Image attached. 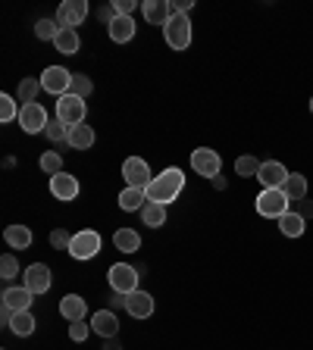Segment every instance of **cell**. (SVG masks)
<instances>
[{
	"instance_id": "7402d4cb",
	"label": "cell",
	"mask_w": 313,
	"mask_h": 350,
	"mask_svg": "<svg viewBox=\"0 0 313 350\" xmlns=\"http://www.w3.org/2000/svg\"><path fill=\"white\" fill-rule=\"evenodd\" d=\"M3 238H7V244H10L13 250H29L32 241H35V234H32L29 226H7Z\"/></svg>"
},
{
	"instance_id": "e575fe53",
	"label": "cell",
	"mask_w": 313,
	"mask_h": 350,
	"mask_svg": "<svg viewBox=\"0 0 313 350\" xmlns=\"http://www.w3.org/2000/svg\"><path fill=\"white\" fill-rule=\"evenodd\" d=\"M91 91H95V81L88 79V75H82V72H73V88H69V94H75V97L85 100Z\"/></svg>"
},
{
	"instance_id": "277c9868",
	"label": "cell",
	"mask_w": 313,
	"mask_h": 350,
	"mask_svg": "<svg viewBox=\"0 0 313 350\" xmlns=\"http://www.w3.org/2000/svg\"><path fill=\"white\" fill-rule=\"evenodd\" d=\"M138 278H141V269L138 266H129V262H113L110 272H107V282L116 294L138 291Z\"/></svg>"
},
{
	"instance_id": "4fadbf2b",
	"label": "cell",
	"mask_w": 313,
	"mask_h": 350,
	"mask_svg": "<svg viewBox=\"0 0 313 350\" xmlns=\"http://www.w3.org/2000/svg\"><path fill=\"white\" fill-rule=\"evenodd\" d=\"M51 284H53V275L44 262H35V266L25 269V288H29L32 294H47L51 291Z\"/></svg>"
},
{
	"instance_id": "ffe728a7",
	"label": "cell",
	"mask_w": 313,
	"mask_h": 350,
	"mask_svg": "<svg viewBox=\"0 0 313 350\" xmlns=\"http://www.w3.org/2000/svg\"><path fill=\"white\" fill-rule=\"evenodd\" d=\"M32 297H35V294H32L25 284H22V288H7V291H3V306H10L13 313H22V310H32Z\"/></svg>"
},
{
	"instance_id": "44dd1931",
	"label": "cell",
	"mask_w": 313,
	"mask_h": 350,
	"mask_svg": "<svg viewBox=\"0 0 313 350\" xmlns=\"http://www.w3.org/2000/svg\"><path fill=\"white\" fill-rule=\"evenodd\" d=\"M279 232H282L285 238H301V234L307 232V219L301 216L298 210H288L282 219H279Z\"/></svg>"
},
{
	"instance_id": "cb8c5ba5",
	"label": "cell",
	"mask_w": 313,
	"mask_h": 350,
	"mask_svg": "<svg viewBox=\"0 0 313 350\" xmlns=\"http://www.w3.org/2000/svg\"><path fill=\"white\" fill-rule=\"evenodd\" d=\"M113 244H116V250H123V254H138L141 234L135 232V228H119V232L113 234Z\"/></svg>"
},
{
	"instance_id": "5b68a950",
	"label": "cell",
	"mask_w": 313,
	"mask_h": 350,
	"mask_svg": "<svg viewBox=\"0 0 313 350\" xmlns=\"http://www.w3.org/2000/svg\"><path fill=\"white\" fill-rule=\"evenodd\" d=\"M101 234L95 228H82V232L73 234V244H69V256L73 260H95L101 254Z\"/></svg>"
},
{
	"instance_id": "ac0fdd59",
	"label": "cell",
	"mask_w": 313,
	"mask_h": 350,
	"mask_svg": "<svg viewBox=\"0 0 313 350\" xmlns=\"http://www.w3.org/2000/svg\"><path fill=\"white\" fill-rule=\"evenodd\" d=\"M135 31H138V25H135V19H132V16H116V19L107 25L110 41H116V44L132 41V38H135Z\"/></svg>"
},
{
	"instance_id": "d590c367",
	"label": "cell",
	"mask_w": 313,
	"mask_h": 350,
	"mask_svg": "<svg viewBox=\"0 0 313 350\" xmlns=\"http://www.w3.org/2000/svg\"><path fill=\"white\" fill-rule=\"evenodd\" d=\"M44 135H47L53 144H63V141H69V129H66L60 119H51V122H47V129H44Z\"/></svg>"
},
{
	"instance_id": "f35d334b",
	"label": "cell",
	"mask_w": 313,
	"mask_h": 350,
	"mask_svg": "<svg viewBox=\"0 0 313 350\" xmlns=\"http://www.w3.org/2000/svg\"><path fill=\"white\" fill-rule=\"evenodd\" d=\"M51 244L57 250H69V244H73V234L66 232V228H57V232H51Z\"/></svg>"
},
{
	"instance_id": "83f0119b",
	"label": "cell",
	"mask_w": 313,
	"mask_h": 350,
	"mask_svg": "<svg viewBox=\"0 0 313 350\" xmlns=\"http://www.w3.org/2000/svg\"><path fill=\"white\" fill-rule=\"evenodd\" d=\"M141 222H145L147 228H160L163 222H166V206H163V204H151V200H147L145 210H141Z\"/></svg>"
},
{
	"instance_id": "d6a6232c",
	"label": "cell",
	"mask_w": 313,
	"mask_h": 350,
	"mask_svg": "<svg viewBox=\"0 0 313 350\" xmlns=\"http://www.w3.org/2000/svg\"><path fill=\"white\" fill-rule=\"evenodd\" d=\"M19 103H16L13 94H0V122H13L19 119Z\"/></svg>"
},
{
	"instance_id": "9a60e30c",
	"label": "cell",
	"mask_w": 313,
	"mask_h": 350,
	"mask_svg": "<svg viewBox=\"0 0 313 350\" xmlns=\"http://www.w3.org/2000/svg\"><path fill=\"white\" fill-rule=\"evenodd\" d=\"M288 175H292V172H288V169H285L279 160H266L260 166V172H257V182H260L263 188H282Z\"/></svg>"
},
{
	"instance_id": "7c38bea8",
	"label": "cell",
	"mask_w": 313,
	"mask_h": 350,
	"mask_svg": "<svg viewBox=\"0 0 313 350\" xmlns=\"http://www.w3.org/2000/svg\"><path fill=\"white\" fill-rule=\"evenodd\" d=\"M79 178L75 175H69V172H60V175H53L51 178V194L57 197V200H63V204H69V200H75L79 197Z\"/></svg>"
},
{
	"instance_id": "30bf717a",
	"label": "cell",
	"mask_w": 313,
	"mask_h": 350,
	"mask_svg": "<svg viewBox=\"0 0 313 350\" xmlns=\"http://www.w3.org/2000/svg\"><path fill=\"white\" fill-rule=\"evenodd\" d=\"M47 122H51V116H47V109L41 107V103H25V107L19 109V125L22 131H29V135H38V131L47 129Z\"/></svg>"
},
{
	"instance_id": "5bb4252c",
	"label": "cell",
	"mask_w": 313,
	"mask_h": 350,
	"mask_svg": "<svg viewBox=\"0 0 313 350\" xmlns=\"http://www.w3.org/2000/svg\"><path fill=\"white\" fill-rule=\"evenodd\" d=\"M141 10H145V22L160 25V29L175 16V7L169 3V0H145V3H141Z\"/></svg>"
},
{
	"instance_id": "2e32d148",
	"label": "cell",
	"mask_w": 313,
	"mask_h": 350,
	"mask_svg": "<svg viewBox=\"0 0 313 350\" xmlns=\"http://www.w3.org/2000/svg\"><path fill=\"white\" fill-rule=\"evenodd\" d=\"M125 313L132 316V319H147V316L153 313V297L147 291H132L125 294Z\"/></svg>"
},
{
	"instance_id": "f546056e",
	"label": "cell",
	"mask_w": 313,
	"mask_h": 350,
	"mask_svg": "<svg viewBox=\"0 0 313 350\" xmlns=\"http://www.w3.org/2000/svg\"><path fill=\"white\" fill-rule=\"evenodd\" d=\"M38 91H41V79H22L19 91H16V100H22V107H25V103H35Z\"/></svg>"
},
{
	"instance_id": "d6986e66",
	"label": "cell",
	"mask_w": 313,
	"mask_h": 350,
	"mask_svg": "<svg viewBox=\"0 0 313 350\" xmlns=\"http://www.w3.org/2000/svg\"><path fill=\"white\" fill-rule=\"evenodd\" d=\"M85 313H88V304L79 294H66V297L60 300V316H63L66 322H82Z\"/></svg>"
},
{
	"instance_id": "ba28073f",
	"label": "cell",
	"mask_w": 313,
	"mask_h": 350,
	"mask_svg": "<svg viewBox=\"0 0 313 350\" xmlns=\"http://www.w3.org/2000/svg\"><path fill=\"white\" fill-rule=\"evenodd\" d=\"M191 166H195L197 175H204V178H216V175H223V160H219V153L210 150V147H197V150H191Z\"/></svg>"
},
{
	"instance_id": "74e56055",
	"label": "cell",
	"mask_w": 313,
	"mask_h": 350,
	"mask_svg": "<svg viewBox=\"0 0 313 350\" xmlns=\"http://www.w3.org/2000/svg\"><path fill=\"white\" fill-rule=\"evenodd\" d=\"M88 335H91V322H85V319H82V322H69V338H73L75 344H82Z\"/></svg>"
},
{
	"instance_id": "4316f807",
	"label": "cell",
	"mask_w": 313,
	"mask_h": 350,
	"mask_svg": "<svg viewBox=\"0 0 313 350\" xmlns=\"http://www.w3.org/2000/svg\"><path fill=\"white\" fill-rule=\"evenodd\" d=\"M53 47H57L60 53H66V57L79 53V47H82L79 31H73V29H60V35H57V41H53Z\"/></svg>"
},
{
	"instance_id": "ab89813d",
	"label": "cell",
	"mask_w": 313,
	"mask_h": 350,
	"mask_svg": "<svg viewBox=\"0 0 313 350\" xmlns=\"http://www.w3.org/2000/svg\"><path fill=\"white\" fill-rule=\"evenodd\" d=\"M138 7L135 0H113V10H116V16H132V10Z\"/></svg>"
},
{
	"instance_id": "7bdbcfd3",
	"label": "cell",
	"mask_w": 313,
	"mask_h": 350,
	"mask_svg": "<svg viewBox=\"0 0 313 350\" xmlns=\"http://www.w3.org/2000/svg\"><path fill=\"white\" fill-rule=\"evenodd\" d=\"M110 306H113V310H116V306H123V310H125V294L113 291V297H110Z\"/></svg>"
},
{
	"instance_id": "6da1fadb",
	"label": "cell",
	"mask_w": 313,
	"mask_h": 350,
	"mask_svg": "<svg viewBox=\"0 0 313 350\" xmlns=\"http://www.w3.org/2000/svg\"><path fill=\"white\" fill-rule=\"evenodd\" d=\"M182 188H185V172L179 166H169V169H163L160 175H153V182L145 188V194H147V200L151 204H173L175 197L182 194Z\"/></svg>"
},
{
	"instance_id": "f6af8a7d",
	"label": "cell",
	"mask_w": 313,
	"mask_h": 350,
	"mask_svg": "<svg viewBox=\"0 0 313 350\" xmlns=\"http://www.w3.org/2000/svg\"><path fill=\"white\" fill-rule=\"evenodd\" d=\"M103 350H123V347H119V341H116V338H107V344H103Z\"/></svg>"
},
{
	"instance_id": "f1b7e54d",
	"label": "cell",
	"mask_w": 313,
	"mask_h": 350,
	"mask_svg": "<svg viewBox=\"0 0 313 350\" xmlns=\"http://www.w3.org/2000/svg\"><path fill=\"white\" fill-rule=\"evenodd\" d=\"M10 332L19 338H29L32 332H35V316H32V310H22V313L13 316V322H10Z\"/></svg>"
},
{
	"instance_id": "603a6c76",
	"label": "cell",
	"mask_w": 313,
	"mask_h": 350,
	"mask_svg": "<svg viewBox=\"0 0 313 350\" xmlns=\"http://www.w3.org/2000/svg\"><path fill=\"white\" fill-rule=\"evenodd\" d=\"M97 135L91 125H75V129H69V147L73 150H88V147H95Z\"/></svg>"
},
{
	"instance_id": "4dcf8cb0",
	"label": "cell",
	"mask_w": 313,
	"mask_h": 350,
	"mask_svg": "<svg viewBox=\"0 0 313 350\" xmlns=\"http://www.w3.org/2000/svg\"><path fill=\"white\" fill-rule=\"evenodd\" d=\"M38 166H41V172L51 175V178H53V175H60V172H66V169H63V157H60L57 150L41 153V160H38Z\"/></svg>"
},
{
	"instance_id": "9c48e42d",
	"label": "cell",
	"mask_w": 313,
	"mask_h": 350,
	"mask_svg": "<svg viewBox=\"0 0 313 350\" xmlns=\"http://www.w3.org/2000/svg\"><path fill=\"white\" fill-rule=\"evenodd\" d=\"M123 178L129 188H141V191L153 182L151 166H147V160H141V157H129V160L123 163Z\"/></svg>"
},
{
	"instance_id": "7a4b0ae2",
	"label": "cell",
	"mask_w": 313,
	"mask_h": 350,
	"mask_svg": "<svg viewBox=\"0 0 313 350\" xmlns=\"http://www.w3.org/2000/svg\"><path fill=\"white\" fill-rule=\"evenodd\" d=\"M163 38H166L169 51H188L191 38H195V31H191V19L185 13H175L173 19L163 25Z\"/></svg>"
},
{
	"instance_id": "bcb514c9",
	"label": "cell",
	"mask_w": 313,
	"mask_h": 350,
	"mask_svg": "<svg viewBox=\"0 0 313 350\" xmlns=\"http://www.w3.org/2000/svg\"><path fill=\"white\" fill-rule=\"evenodd\" d=\"M310 113H313V97H310Z\"/></svg>"
},
{
	"instance_id": "52a82bcc",
	"label": "cell",
	"mask_w": 313,
	"mask_h": 350,
	"mask_svg": "<svg viewBox=\"0 0 313 350\" xmlns=\"http://www.w3.org/2000/svg\"><path fill=\"white\" fill-rule=\"evenodd\" d=\"M41 88L47 91V94H69V88H73V72L69 69H63V66H47L41 72Z\"/></svg>"
},
{
	"instance_id": "60d3db41",
	"label": "cell",
	"mask_w": 313,
	"mask_h": 350,
	"mask_svg": "<svg viewBox=\"0 0 313 350\" xmlns=\"http://www.w3.org/2000/svg\"><path fill=\"white\" fill-rule=\"evenodd\" d=\"M298 213L304 219H313V200H307V197H304V200H298Z\"/></svg>"
},
{
	"instance_id": "484cf974",
	"label": "cell",
	"mask_w": 313,
	"mask_h": 350,
	"mask_svg": "<svg viewBox=\"0 0 313 350\" xmlns=\"http://www.w3.org/2000/svg\"><path fill=\"white\" fill-rule=\"evenodd\" d=\"M282 191H285V197H288L292 204H298V200H304L307 197V178L301 172H292L288 178H285Z\"/></svg>"
},
{
	"instance_id": "3957f363",
	"label": "cell",
	"mask_w": 313,
	"mask_h": 350,
	"mask_svg": "<svg viewBox=\"0 0 313 350\" xmlns=\"http://www.w3.org/2000/svg\"><path fill=\"white\" fill-rule=\"evenodd\" d=\"M288 210H292V200L285 197L282 188H263L257 197V213L263 219H282Z\"/></svg>"
},
{
	"instance_id": "ee69618b",
	"label": "cell",
	"mask_w": 313,
	"mask_h": 350,
	"mask_svg": "<svg viewBox=\"0 0 313 350\" xmlns=\"http://www.w3.org/2000/svg\"><path fill=\"white\" fill-rule=\"evenodd\" d=\"M210 185L216 191H226V178H223V175H216V178H210Z\"/></svg>"
},
{
	"instance_id": "8fae6325",
	"label": "cell",
	"mask_w": 313,
	"mask_h": 350,
	"mask_svg": "<svg viewBox=\"0 0 313 350\" xmlns=\"http://www.w3.org/2000/svg\"><path fill=\"white\" fill-rule=\"evenodd\" d=\"M85 16H88L85 0H66V3H60V10H57V25L60 29H73L75 31V25L85 22Z\"/></svg>"
},
{
	"instance_id": "1f68e13d",
	"label": "cell",
	"mask_w": 313,
	"mask_h": 350,
	"mask_svg": "<svg viewBox=\"0 0 313 350\" xmlns=\"http://www.w3.org/2000/svg\"><path fill=\"white\" fill-rule=\"evenodd\" d=\"M260 166L263 163L257 160V157H238V160H235V172H238L241 178H257Z\"/></svg>"
},
{
	"instance_id": "e0dca14e",
	"label": "cell",
	"mask_w": 313,
	"mask_h": 350,
	"mask_svg": "<svg viewBox=\"0 0 313 350\" xmlns=\"http://www.w3.org/2000/svg\"><path fill=\"white\" fill-rule=\"evenodd\" d=\"M91 332L101 338H116L119 335V316L113 310H97L91 316Z\"/></svg>"
},
{
	"instance_id": "d4e9b609",
	"label": "cell",
	"mask_w": 313,
	"mask_h": 350,
	"mask_svg": "<svg viewBox=\"0 0 313 350\" xmlns=\"http://www.w3.org/2000/svg\"><path fill=\"white\" fill-rule=\"evenodd\" d=\"M145 204H147V194L141 188H125L119 194V210H125V213H141Z\"/></svg>"
},
{
	"instance_id": "8992f818",
	"label": "cell",
	"mask_w": 313,
	"mask_h": 350,
	"mask_svg": "<svg viewBox=\"0 0 313 350\" xmlns=\"http://www.w3.org/2000/svg\"><path fill=\"white\" fill-rule=\"evenodd\" d=\"M85 113H88L85 100H82V97H75V94H63L57 100V119L66 125V129L85 125Z\"/></svg>"
},
{
	"instance_id": "b9f144b4",
	"label": "cell",
	"mask_w": 313,
	"mask_h": 350,
	"mask_svg": "<svg viewBox=\"0 0 313 350\" xmlns=\"http://www.w3.org/2000/svg\"><path fill=\"white\" fill-rule=\"evenodd\" d=\"M173 7H175V13H188V10L195 7V0H175Z\"/></svg>"
},
{
	"instance_id": "836d02e7",
	"label": "cell",
	"mask_w": 313,
	"mask_h": 350,
	"mask_svg": "<svg viewBox=\"0 0 313 350\" xmlns=\"http://www.w3.org/2000/svg\"><path fill=\"white\" fill-rule=\"evenodd\" d=\"M35 35L41 38V41H57V35H60L57 19H38L35 22Z\"/></svg>"
},
{
	"instance_id": "8d00e7d4",
	"label": "cell",
	"mask_w": 313,
	"mask_h": 350,
	"mask_svg": "<svg viewBox=\"0 0 313 350\" xmlns=\"http://www.w3.org/2000/svg\"><path fill=\"white\" fill-rule=\"evenodd\" d=\"M19 275V262H16V256L13 254H3L0 256V278L3 282H10V278H16Z\"/></svg>"
}]
</instances>
